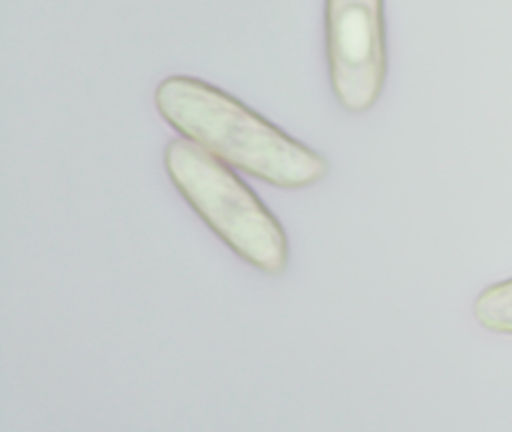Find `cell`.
Segmentation results:
<instances>
[{
  "mask_svg": "<svg viewBox=\"0 0 512 432\" xmlns=\"http://www.w3.org/2000/svg\"><path fill=\"white\" fill-rule=\"evenodd\" d=\"M383 12V0H326L329 77L338 102L352 113L373 108L385 87Z\"/></svg>",
  "mask_w": 512,
  "mask_h": 432,
  "instance_id": "obj_3",
  "label": "cell"
},
{
  "mask_svg": "<svg viewBox=\"0 0 512 432\" xmlns=\"http://www.w3.org/2000/svg\"><path fill=\"white\" fill-rule=\"evenodd\" d=\"M473 315L484 329L512 335V278L484 288L473 303Z\"/></svg>",
  "mask_w": 512,
  "mask_h": 432,
  "instance_id": "obj_4",
  "label": "cell"
},
{
  "mask_svg": "<svg viewBox=\"0 0 512 432\" xmlns=\"http://www.w3.org/2000/svg\"><path fill=\"white\" fill-rule=\"evenodd\" d=\"M161 116L229 167L283 189L320 182L329 162L229 93L175 75L155 90Z\"/></svg>",
  "mask_w": 512,
  "mask_h": 432,
  "instance_id": "obj_1",
  "label": "cell"
},
{
  "mask_svg": "<svg viewBox=\"0 0 512 432\" xmlns=\"http://www.w3.org/2000/svg\"><path fill=\"white\" fill-rule=\"evenodd\" d=\"M164 164L182 197L236 255L268 275L287 269L283 227L229 165L188 138L167 144Z\"/></svg>",
  "mask_w": 512,
  "mask_h": 432,
  "instance_id": "obj_2",
  "label": "cell"
}]
</instances>
